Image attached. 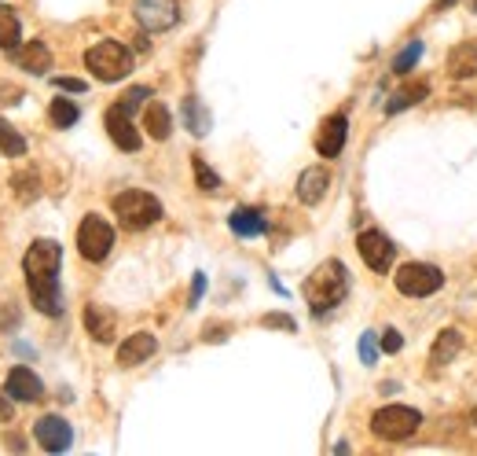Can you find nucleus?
Returning a JSON list of instances; mask_svg holds the SVG:
<instances>
[{"mask_svg": "<svg viewBox=\"0 0 477 456\" xmlns=\"http://www.w3.org/2000/svg\"><path fill=\"white\" fill-rule=\"evenodd\" d=\"M143 100H151V89H147V85H133V89H129V92H126L122 100H117V107L133 114V110H136V107H140Z\"/></svg>", "mask_w": 477, "mask_h": 456, "instance_id": "30", "label": "nucleus"}, {"mask_svg": "<svg viewBox=\"0 0 477 456\" xmlns=\"http://www.w3.org/2000/svg\"><path fill=\"white\" fill-rule=\"evenodd\" d=\"M345 136H349V118L345 114H331V118H324L320 133H316V151L324 159H338L345 147Z\"/></svg>", "mask_w": 477, "mask_h": 456, "instance_id": "12", "label": "nucleus"}, {"mask_svg": "<svg viewBox=\"0 0 477 456\" xmlns=\"http://www.w3.org/2000/svg\"><path fill=\"white\" fill-rule=\"evenodd\" d=\"M419 424H422V416L415 408H408V405H386V408H378L371 416V431L378 438H386V442H404V438H412L419 431Z\"/></svg>", "mask_w": 477, "mask_h": 456, "instance_id": "5", "label": "nucleus"}, {"mask_svg": "<svg viewBox=\"0 0 477 456\" xmlns=\"http://www.w3.org/2000/svg\"><path fill=\"white\" fill-rule=\"evenodd\" d=\"M396 291L401 294H408V298H429V294H437L445 287V273L437 269V265H429V261H408V265H401L396 269Z\"/></svg>", "mask_w": 477, "mask_h": 456, "instance_id": "4", "label": "nucleus"}, {"mask_svg": "<svg viewBox=\"0 0 477 456\" xmlns=\"http://www.w3.org/2000/svg\"><path fill=\"white\" fill-rule=\"evenodd\" d=\"M473 12H477V0H473Z\"/></svg>", "mask_w": 477, "mask_h": 456, "instance_id": "40", "label": "nucleus"}, {"mask_svg": "<svg viewBox=\"0 0 477 456\" xmlns=\"http://www.w3.org/2000/svg\"><path fill=\"white\" fill-rule=\"evenodd\" d=\"M0 155H8V159H22V155H26L22 133H19L12 122H4V118H0Z\"/></svg>", "mask_w": 477, "mask_h": 456, "instance_id": "26", "label": "nucleus"}, {"mask_svg": "<svg viewBox=\"0 0 477 456\" xmlns=\"http://www.w3.org/2000/svg\"><path fill=\"white\" fill-rule=\"evenodd\" d=\"M12 59H15L22 70H30V74H48V70H52V48H48L45 41H26V45H19V48L12 52Z\"/></svg>", "mask_w": 477, "mask_h": 456, "instance_id": "17", "label": "nucleus"}, {"mask_svg": "<svg viewBox=\"0 0 477 456\" xmlns=\"http://www.w3.org/2000/svg\"><path fill=\"white\" fill-rule=\"evenodd\" d=\"M184 122H187V133H195V136L210 133V110L203 107V100H195V96L184 100Z\"/></svg>", "mask_w": 477, "mask_h": 456, "instance_id": "24", "label": "nucleus"}, {"mask_svg": "<svg viewBox=\"0 0 477 456\" xmlns=\"http://www.w3.org/2000/svg\"><path fill=\"white\" fill-rule=\"evenodd\" d=\"M203 294H206V276H203V273H195V284H191V306H195V302L203 298Z\"/></svg>", "mask_w": 477, "mask_h": 456, "instance_id": "34", "label": "nucleus"}, {"mask_svg": "<svg viewBox=\"0 0 477 456\" xmlns=\"http://www.w3.org/2000/svg\"><path fill=\"white\" fill-rule=\"evenodd\" d=\"M378 346L386 350V354H401V346H404V338H401V331H393V328H386L382 331V342Z\"/></svg>", "mask_w": 477, "mask_h": 456, "instance_id": "33", "label": "nucleus"}, {"mask_svg": "<svg viewBox=\"0 0 477 456\" xmlns=\"http://www.w3.org/2000/svg\"><path fill=\"white\" fill-rule=\"evenodd\" d=\"M143 129L154 140H169V133H173V114H169V107L166 103H147V110H143Z\"/></svg>", "mask_w": 477, "mask_h": 456, "instance_id": "21", "label": "nucleus"}, {"mask_svg": "<svg viewBox=\"0 0 477 456\" xmlns=\"http://www.w3.org/2000/svg\"><path fill=\"white\" fill-rule=\"evenodd\" d=\"M154 350H158V338L151 331H136V335H129L122 342V346H117V364H122V368H136L147 357H154Z\"/></svg>", "mask_w": 477, "mask_h": 456, "instance_id": "14", "label": "nucleus"}, {"mask_svg": "<svg viewBox=\"0 0 477 456\" xmlns=\"http://www.w3.org/2000/svg\"><path fill=\"white\" fill-rule=\"evenodd\" d=\"M4 394L15 398V401H22V405H33V401L45 398V387H41V379H37L33 368L15 364V368L8 372V379H4Z\"/></svg>", "mask_w": 477, "mask_h": 456, "instance_id": "10", "label": "nucleus"}, {"mask_svg": "<svg viewBox=\"0 0 477 456\" xmlns=\"http://www.w3.org/2000/svg\"><path fill=\"white\" fill-rule=\"evenodd\" d=\"M19 37H22L19 15H15L12 8H4V4H0V48H4V52L19 48Z\"/></svg>", "mask_w": 477, "mask_h": 456, "instance_id": "25", "label": "nucleus"}, {"mask_svg": "<svg viewBox=\"0 0 477 456\" xmlns=\"http://www.w3.org/2000/svg\"><path fill=\"white\" fill-rule=\"evenodd\" d=\"M114 247V228L110 221H103L100 214H85L82 224H77V250L89 261H103Z\"/></svg>", "mask_w": 477, "mask_h": 456, "instance_id": "6", "label": "nucleus"}, {"mask_svg": "<svg viewBox=\"0 0 477 456\" xmlns=\"http://www.w3.org/2000/svg\"><path fill=\"white\" fill-rule=\"evenodd\" d=\"M30 284V298L33 306L41 310L45 317H59L63 313V291H59V280L56 276H45V280H26Z\"/></svg>", "mask_w": 477, "mask_h": 456, "instance_id": "15", "label": "nucleus"}, {"mask_svg": "<svg viewBox=\"0 0 477 456\" xmlns=\"http://www.w3.org/2000/svg\"><path fill=\"white\" fill-rule=\"evenodd\" d=\"M228 224H231V232L243 236V240H254V236L268 232V221H265V214H261L257 206H238V210L228 217Z\"/></svg>", "mask_w": 477, "mask_h": 456, "instance_id": "19", "label": "nucleus"}, {"mask_svg": "<svg viewBox=\"0 0 477 456\" xmlns=\"http://www.w3.org/2000/svg\"><path fill=\"white\" fill-rule=\"evenodd\" d=\"M77 118H82V110H77V103H70V100H52V107H48V122L56 126V129H70Z\"/></svg>", "mask_w": 477, "mask_h": 456, "instance_id": "27", "label": "nucleus"}, {"mask_svg": "<svg viewBox=\"0 0 477 456\" xmlns=\"http://www.w3.org/2000/svg\"><path fill=\"white\" fill-rule=\"evenodd\" d=\"M85 328L96 342H110L114 338V317L103 306H85Z\"/></svg>", "mask_w": 477, "mask_h": 456, "instance_id": "23", "label": "nucleus"}, {"mask_svg": "<svg viewBox=\"0 0 477 456\" xmlns=\"http://www.w3.org/2000/svg\"><path fill=\"white\" fill-rule=\"evenodd\" d=\"M103 126H107L110 140L122 147V151H140V133H136V126H133V118H129V110H122V107L114 103V107L107 110Z\"/></svg>", "mask_w": 477, "mask_h": 456, "instance_id": "13", "label": "nucleus"}, {"mask_svg": "<svg viewBox=\"0 0 477 456\" xmlns=\"http://www.w3.org/2000/svg\"><path fill=\"white\" fill-rule=\"evenodd\" d=\"M133 12H136V22L143 30H151V33H162V30L177 26V19H180L177 0H136Z\"/></svg>", "mask_w": 477, "mask_h": 456, "instance_id": "9", "label": "nucleus"}, {"mask_svg": "<svg viewBox=\"0 0 477 456\" xmlns=\"http://www.w3.org/2000/svg\"><path fill=\"white\" fill-rule=\"evenodd\" d=\"M85 66L89 74H96L100 82H122L133 74V52L122 45V41H96L89 52H85Z\"/></svg>", "mask_w": 477, "mask_h": 456, "instance_id": "3", "label": "nucleus"}, {"mask_svg": "<svg viewBox=\"0 0 477 456\" xmlns=\"http://www.w3.org/2000/svg\"><path fill=\"white\" fill-rule=\"evenodd\" d=\"M419 59H422V41H412V45H408L401 56L393 59V74H408V70H412Z\"/></svg>", "mask_w": 477, "mask_h": 456, "instance_id": "29", "label": "nucleus"}, {"mask_svg": "<svg viewBox=\"0 0 477 456\" xmlns=\"http://www.w3.org/2000/svg\"><path fill=\"white\" fill-rule=\"evenodd\" d=\"M265 324L268 328H287V331H294V320L291 317H265Z\"/></svg>", "mask_w": 477, "mask_h": 456, "instance_id": "36", "label": "nucleus"}, {"mask_svg": "<svg viewBox=\"0 0 477 456\" xmlns=\"http://www.w3.org/2000/svg\"><path fill=\"white\" fill-rule=\"evenodd\" d=\"M191 166H195V180H198V188H203V192H217V188H221V177L210 170V162L195 155Z\"/></svg>", "mask_w": 477, "mask_h": 456, "instance_id": "28", "label": "nucleus"}, {"mask_svg": "<svg viewBox=\"0 0 477 456\" xmlns=\"http://www.w3.org/2000/svg\"><path fill=\"white\" fill-rule=\"evenodd\" d=\"M33 438L48 452H63V449H70L74 431H70V424L63 420V416H41V420L33 424Z\"/></svg>", "mask_w": 477, "mask_h": 456, "instance_id": "11", "label": "nucleus"}, {"mask_svg": "<svg viewBox=\"0 0 477 456\" xmlns=\"http://www.w3.org/2000/svg\"><path fill=\"white\" fill-rule=\"evenodd\" d=\"M448 78H455V82L477 78V41H463L448 52Z\"/></svg>", "mask_w": 477, "mask_h": 456, "instance_id": "18", "label": "nucleus"}, {"mask_svg": "<svg viewBox=\"0 0 477 456\" xmlns=\"http://www.w3.org/2000/svg\"><path fill=\"white\" fill-rule=\"evenodd\" d=\"M426 96H429V85H426V82H408L404 89H396V92L389 96V103H386V114H401V110H408V107L422 103Z\"/></svg>", "mask_w": 477, "mask_h": 456, "instance_id": "22", "label": "nucleus"}, {"mask_svg": "<svg viewBox=\"0 0 477 456\" xmlns=\"http://www.w3.org/2000/svg\"><path fill=\"white\" fill-rule=\"evenodd\" d=\"M56 85L66 92H85V82H74V78H56Z\"/></svg>", "mask_w": 477, "mask_h": 456, "instance_id": "35", "label": "nucleus"}, {"mask_svg": "<svg viewBox=\"0 0 477 456\" xmlns=\"http://www.w3.org/2000/svg\"><path fill=\"white\" fill-rule=\"evenodd\" d=\"M349 291V269L338 258H327L324 265H316V273L305 280V302L316 317H324L327 310H334Z\"/></svg>", "mask_w": 477, "mask_h": 456, "instance_id": "1", "label": "nucleus"}, {"mask_svg": "<svg viewBox=\"0 0 477 456\" xmlns=\"http://www.w3.org/2000/svg\"><path fill=\"white\" fill-rule=\"evenodd\" d=\"M448 4H455V0H441V8H448Z\"/></svg>", "mask_w": 477, "mask_h": 456, "instance_id": "38", "label": "nucleus"}, {"mask_svg": "<svg viewBox=\"0 0 477 456\" xmlns=\"http://www.w3.org/2000/svg\"><path fill=\"white\" fill-rule=\"evenodd\" d=\"M473 424H477V408H473Z\"/></svg>", "mask_w": 477, "mask_h": 456, "instance_id": "39", "label": "nucleus"}, {"mask_svg": "<svg viewBox=\"0 0 477 456\" xmlns=\"http://www.w3.org/2000/svg\"><path fill=\"white\" fill-rule=\"evenodd\" d=\"M360 361L364 364H375L378 361V338H375V331H364L360 335Z\"/></svg>", "mask_w": 477, "mask_h": 456, "instance_id": "31", "label": "nucleus"}, {"mask_svg": "<svg viewBox=\"0 0 477 456\" xmlns=\"http://www.w3.org/2000/svg\"><path fill=\"white\" fill-rule=\"evenodd\" d=\"M459 350H463V335H459L455 328H448V331L437 335L433 350H429V364H433V368H445V364H452V361H455V354H459Z\"/></svg>", "mask_w": 477, "mask_h": 456, "instance_id": "20", "label": "nucleus"}, {"mask_svg": "<svg viewBox=\"0 0 477 456\" xmlns=\"http://www.w3.org/2000/svg\"><path fill=\"white\" fill-rule=\"evenodd\" d=\"M356 250H360V258H364V265H368L371 273H389V265L396 258L389 236L378 232V228H368V232H360V240H356Z\"/></svg>", "mask_w": 477, "mask_h": 456, "instance_id": "8", "label": "nucleus"}, {"mask_svg": "<svg viewBox=\"0 0 477 456\" xmlns=\"http://www.w3.org/2000/svg\"><path fill=\"white\" fill-rule=\"evenodd\" d=\"M12 416H15L12 401H8V398H0V424H8V420H12Z\"/></svg>", "mask_w": 477, "mask_h": 456, "instance_id": "37", "label": "nucleus"}, {"mask_svg": "<svg viewBox=\"0 0 477 456\" xmlns=\"http://www.w3.org/2000/svg\"><path fill=\"white\" fill-rule=\"evenodd\" d=\"M59 265H63V247L56 240H33L26 258H22V269L26 280H45V276H59Z\"/></svg>", "mask_w": 477, "mask_h": 456, "instance_id": "7", "label": "nucleus"}, {"mask_svg": "<svg viewBox=\"0 0 477 456\" xmlns=\"http://www.w3.org/2000/svg\"><path fill=\"white\" fill-rule=\"evenodd\" d=\"M114 217L122 221L129 232H143L154 221H162V203H158L143 188H129V192L114 196Z\"/></svg>", "mask_w": 477, "mask_h": 456, "instance_id": "2", "label": "nucleus"}, {"mask_svg": "<svg viewBox=\"0 0 477 456\" xmlns=\"http://www.w3.org/2000/svg\"><path fill=\"white\" fill-rule=\"evenodd\" d=\"M15 188H22V192H19V199H22V203H30L37 192H41V188H37V177H33V173H26V177H15Z\"/></svg>", "mask_w": 477, "mask_h": 456, "instance_id": "32", "label": "nucleus"}, {"mask_svg": "<svg viewBox=\"0 0 477 456\" xmlns=\"http://www.w3.org/2000/svg\"><path fill=\"white\" fill-rule=\"evenodd\" d=\"M327 188H331V173H327L324 166H312V170H305V173L298 177V199H301L305 206H316V203L327 196Z\"/></svg>", "mask_w": 477, "mask_h": 456, "instance_id": "16", "label": "nucleus"}]
</instances>
